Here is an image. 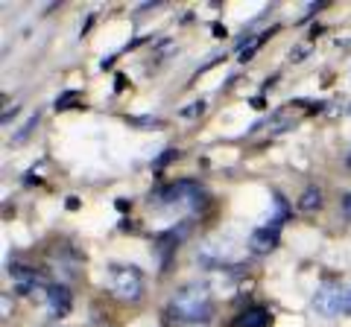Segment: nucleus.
I'll list each match as a JSON object with an SVG mask.
<instances>
[{"mask_svg": "<svg viewBox=\"0 0 351 327\" xmlns=\"http://www.w3.org/2000/svg\"><path fill=\"white\" fill-rule=\"evenodd\" d=\"M348 164H351V158H348Z\"/></svg>", "mask_w": 351, "mask_h": 327, "instance_id": "obj_17", "label": "nucleus"}, {"mask_svg": "<svg viewBox=\"0 0 351 327\" xmlns=\"http://www.w3.org/2000/svg\"><path fill=\"white\" fill-rule=\"evenodd\" d=\"M167 313L173 322L179 324H202L211 319L214 304H211V289L205 283H188V287L176 289L167 304Z\"/></svg>", "mask_w": 351, "mask_h": 327, "instance_id": "obj_1", "label": "nucleus"}, {"mask_svg": "<svg viewBox=\"0 0 351 327\" xmlns=\"http://www.w3.org/2000/svg\"><path fill=\"white\" fill-rule=\"evenodd\" d=\"M322 208V190L319 187H307L299 199V211L302 213H316Z\"/></svg>", "mask_w": 351, "mask_h": 327, "instance_id": "obj_9", "label": "nucleus"}, {"mask_svg": "<svg viewBox=\"0 0 351 327\" xmlns=\"http://www.w3.org/2000/svg\"><path fill=\"white\" fill-rule=\"evenodd\" d=\"M267 36H269V32H261V36H252V38L246 41V44H240V53H237L240 62H246V59L255 56V50L263 44V38H267Z\"/></svg>", "mask_w": 351, "mask_h": 327, "instance_id": "obj_10", "label": "nucleus"}, {"mask_svg": "<svg viewBox=\"0 0 351 327\" xmlns=\"http://www.w3.org/2000/svg\"><path fill=\"white\" fill-rule=\"evenodd\" d=\"M343 213H346V216H351V193H346V196H343Z\"/></svg>", "mask_w": 351, "mask_h": 327, "instance_id": "obj_15", "label": "nucleus"}, {"mask_svg": "<svg viewBox=\"0 0 351 327\" xmlns=\"http://www.w3.org/2000/svg\"><path fill=\"white\" fill-rule=\"evenodd\" d=\"M149 202H158V205H167V208H184V211H199L202 202H205V193L199 184L193 181H176L170 187H161L158 193L149 196Z\"/></svg>", "mask_w": 351, "mask_h": 327, "instance_id": "obj_2", "label": "nucleus"}, {"mask_svg": "<svg viewBox=\"0 0 351 327\" xmlns=\"http://www.w3.org/2000/svg\"><path fill=\"white\" fill-rule=\"evenodd\" d=\"M202 112H205V103H193V105H188V108H182V117L191 120V117H199Z\"/></svg>", "mask_w": 351, "mask_h": 327, "instance_id": "obj_14", "label": "nucleus"}, {"mask_svg": "<svg viewBox=\"0 0 351 327\" xmlns=\"http://www.w3.org/2000/svg\"><path fill=\"white\" fill-rule=\"evenodd\" d=\"M36 126H38V114H36V117H29V123H27V126L21 129V132L12 138V144H21V140H24V138H27V135H29V132H32V129H36Z\"/></svg>", "mask_w": 351, "mask_h": 327, "instance_id": "obj_13", "label": "nucleus"}, {"mask_svg": "<svg viewBox=\"0 0 351 327\" xmlns=\"http://www.w3.org/2000/svg\"><path fill=\"white\" fill-rule=\"evenodd\" d=\"M129 126H138V129H158L161 120L158 117H126Z\"/></svg>", "mask_w": 351, "mask_h": 327, "instance_id": "obj_12", "label": "nucleus"}, {"mask_svg": "<svg viewBox=\"0 0 351 327\" xmlns=\"http://www.w3.org/2000/svg\"><path fill=\"white\" fill-rule=\"evenodd\" d=\"M73 307V296L64 283H50L47 287V310L53 319H64Z\"/></svg>", "mask_w": 351, "mask_h": 327, "instance_id": "obj_5", "label": "nucleus"}, {"mask_svg": "<svg viewBox=\"0 0 351 327\" xmlns=\"http://www.w3.org/2000/svg\"><path fill=\"white\" fill-rule=\"evenodd\" d=\"M9 275H12L18 292H24V296H32V292L44 289V278L38 275L36 269H29V266H12V269H9Z\"/></svg>", "mask_w": 351, "mask_h": 327, "instance_id": "obj_7", "label": "nucleus"}, {"mask_svg": "<svg viewBox=\"0 0 351 327\" xmlns=\"http://www.w3.org/2000/svg\"><path fill=\"white\" fill-rule=\"evenodd\" d=\"M278 234H281V228H276V225H261V228H255V231L249 234V248L255 254H269L272 248L278 246Z\"/></svg>", "mask_w": 351, "mask_h": 327, "instance_id": "obj_6", "label": "nucleus"}, {"mask_svg": "<svg viewBox=\"0 0 351 327\" xmlns=\"http://www.w3.org/2000/svg\"><path fill=\"white\" fill-rule=\"evenodd\" d=\"M267 324H269V313L263 307H246L234 319V327H267Z\"/></svg>", "mask_w": 351, "mask_h": 327, "instance_id": "obj_8", "label": "nucleus"}, {"mask_svg": "<svg viewBox=\"0 0 351 327\" xmlns=\"http://www.w3.org/2000/svg\"><path fill=\"white\" fill-rule=\"evenodd\" d=\"M80 105V94L76 91H64L62 100H56V112H64V108H76Z\"/></svg>", "mask_w": 351, "mask_h": 327, "instance_id": "obj_11", "label": "nucleus"}, {"mask_svg": "<svg viewBox=\"0 0 351 327\" xmlns=\"http://www.w3.org/2000/svg\"><path fill=\"white\" fill-rule=\"evenodd\" d=\"M313 310L319 315H328V319L351 313V289L337 287V283H325L313 296Z\"/></svg>", "mask_w": 351, "mask_h": 327, "instance_id": "obj_4", "label": "nucleus"}, {"mask_svg": "<svg viewBox=\"0 0 351 327\" xmlns=\"http://www.w3.org/2000/svg\"><path fill=\"white\" fill-rule=\"evenodd\" d=\"M108 289L120 301H138L144 296V275L135 266H112L108 269Z\"/></svg>", "mask_w": 351, "mask_h": 327, "instance_id": "obj_3", "label": "nucleus"}, {"mask_svg": "<svg viewBox=\"0 0 351 327\" xmlns=\"http://www.w3.org/2000/svg\"><path fill=\"white\" fill-rule=\"evenodd\" d=\"M9 315V296H3V319Z\"/></svg>", "mask_w": 351, "mask_h": 327, "instance_id": "obj_16", "label": "nucleus"}]
</instances>
